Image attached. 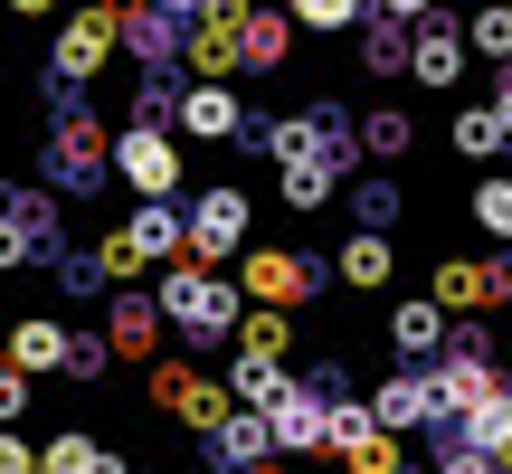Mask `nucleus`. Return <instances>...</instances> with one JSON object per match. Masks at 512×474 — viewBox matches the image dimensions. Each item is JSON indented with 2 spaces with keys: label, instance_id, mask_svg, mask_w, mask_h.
<instances>
[{
  "label": "nucleus",
  "instance_id": "1",
  "mask_svg": "<svg viewBox=\"0 0 512 474\" xmlns=\"http://www.w3.org/2000/svg\"><path fill=\"white\" fill-rule=\"evenodd\" d=\"M152 304H162V323L181 332V342H228L238 313H247V294L228 285V275H209V266H162Z\"/></svg>",
  "mask_w": 512,
  "mask_h": 474
},
{
  "label": "nucleus",
  "instance_id": "2",
  "mask_svg": "<svg viewBox=\"0 0 512 474\" xmlns=\"http://www.w3.org/2000/svg\"><path fill=\"white\" fill-rule=\"evenodd\" d=\"M105 171H114V143H105V124L76 105V86H67V114H57V133H48V181L67 190V200H86Z\"/></svg>",
  "mask_w": 512,
  "mask_h": 474
},
{
  "label": "nucleus",
  "instance_id": "3",
  "mask_svg": "<svg viewBox=\"0 0 512 474\" xmlns=\"http://www.w3.org/2000/svg\"><path fill=\"white\" fill-rule=\"evenodd\" d=\"M114 181H133V200H171L181 190V152L152 124H133V133H114Z\"/></svg>",
  "mask_w": 512,
  "mask_h": 474
},
{
  "label": "nucleus",
  "instance_id": "4",
  "mask_svg": "<svg viewBox=\"0 0 512 474\" xmlns=\"http://www.w3.org/2000/svg\"><path fill=\"white\" fill-rule=\"evenodd\" d=\"M114 38H124V29H114L105 10H76L67 29H57V48H48V86H86V76L114 57Z\"/></svg>",
  "mask_w": 512,
  "mask_h": 474
},
{
  "label": "nucleus",
  "instance_id": "5",
  "mask_svg": "<svg viewBox=\"0 0 512 474\" xmlns=\"http://www.w3.org/2000/svg\"><path fill=\"white\" fill-rule=\"evenodd\" d=\"M181 237H190V256H200V266L238 256V247H247V190H209V200H190Z\"/></svg>",
  "mask_w": 512,
  "mask_h": 474
},
{
  "label": "nucleus",
  "instance_id": "6",
  "mask_svg": "<svg viewBox=\"0 0 512 474\" xmlns=\"http://www.w3.org/2000/svg\"><path fill=\"white\" fill-rule=\"evenodd\" d=\"M266 437L275 446H285V456H313V446H323L332 437V399H323V389H275V399H266Z\"/></svg>",
  "mask_w": 512,
  "mask_h": 474
},
{
  "label": "nucleus",
  "instance_id": "7",
  "mask_svg": "<svg viewBox=\"0 0 512 474\" xmlns=\"http://www.w3.org/2000/svg\"><path fill=\"white\" fill-rule=\"evenodd\" d=\"M332 456H342V474H399V437H389L370 408H332Z\"/></svg>",
  "mask_w": 512,
  "mask_h": 474
},
{
  "label": "nucleus",
  "instance_id": "8",
  "mask_svg": "<svg viewBox=\"0 0 512 474\" xmlns=\"http://www.w3.org/2000/svg\"><path fill=\"white\" fill-rule=\"evenodd\" d=\"M162 304H152V294H114L105 304V351L114 361H152V351H162Z\"/></svg>",
  "mask_w": 512,
  "mask_h": 474
},
{
  "label": "nucleus",
  "instance_id": "9",
  "mask_svg": "<svg viewBox=\"0 0 512 474\" xmlns=\"http://www.w3.org/2000/svg\"><path fill=\"white\" fill-rule=\"evenodd\" d=\"M238 294H256V304H304V294H313V266L294 247H247V285Z\"/></svg>",
  "mask_w": 512,
  "mask_h": 474
},
{
  "label": "nucleus",
  "instance_id": "10",
  "mask_svg": "<svg viewBox=\"0 0 512 474\" xmlns=\"http://www.w3.org/2000/svg\"><path fill=\"white\" fill-rule=\"evenodd\" d=\"M370 418H380L389 437H408V427H427V418H437V380H427V370H399V380H389L380 399H370Z\"/></svg>",
  "mask_w": 512,
  "mask_h": 474
},
{
  "label": "nucleus",
  "instance_id": "11",
  "mask_svg": "<svg viewBox=\"0 0 512 474\" xmlns=\"http://www.w3.org/2000/svg\"><path fill=\"white\" fill-rule=\"evenodd\" d=\"M238 124H247V105H238V95L219 86V76H200V86L181 95V133H200V143H228Z\"/></svg>",
  "mask_w": 512,
  "mask_h": 474
},
{
  "label": "nucleus",
  "instance_id": "12",
  "mask_svg": "<svg viewBox=\"0 0 512 474\" xmlns=\"http://www.w3.org/2000/svg\"><path fill=\"white\" fill-rule=\"evenodd\" d=\"M10 370H67V323H57V313H19L10 323Z\"/></svg>",
  "mask_w": 512,
  "mask_h": 474
},
{
  "label": "nucleus",
  "instance_id": "13",
  "mask_svg": "<svg viewBox=\"0 0 512 474\" xmlns=\"http://www.w3.org/2000/svg\"><path fill=\"white\" fill-rule=\"evenodd\" d=\"M389 342H399V361H427V351H446V304H437V294H408V304L389 313Z\"/></svg>",
  "mask_w": 512,
  "mask_h": 474
},
{
  "label": "nucleus",
  "instance_id": "14",
  "mask_svg": "<svg viewBox=\"0 0 512 474\" xmlns=\"http://www.w3.org/2000/svg\"><path fill=\"white\" fill-rule=\"evenodd\" d=\"M133 247H143V266H171V256H190V237H181V209L171 200H133Z\"/></svg>",
  "mask_w": 512,
  "mask_h": 474
},
{
  "label": "nucleus",
  "instance_id": "15",
  "mask_svg": "<svg viewBox=\"0 0 512 474\" xmlns=\"http://www.w3.org/2000/svg\"><path fill=\"white\" fill-rule=\"evenodd\" d=\"M484 399H494V361H484V351H456V361L437 370V408H456V418H475Z\"/></svg>",
  "mask_w": 512,
  "mask_h": 474
},
{
  "label": "nucleus",
  "instance_id": "16",
  "mask_svg": "<svg viewBox=\"0 0 512 474\" xmlns=\"http://www.w3.org/2000/svg\"><path fill=\"white\" fill-rule=\"evenodd\" d=\"M408 67H418V86H437V95H446V86L465 76V38L427 19V29H418V48H408Z\"/></svg>",
  "mask_w": 512,
  "mask_h": 474
},
{
  "label": "nucleus",
  "instance_id": "17",
  "mask_svg": "<svg viewBox=\"0 0 512 474\" xmlns=\"http://www.w3.org/2000/svg\"><path fill=\"white\" fill-rule=\"evenodd\" d=\"M275 389H285V351H247V342H238V370H228V399L266 408Z\"/></svg>",
  "mask_w": 512,
  "mask_h": 474
},
{
  "label": "nucleus",
  "instance_id": "18",
  "mask_svg": "<svg viewBox=\"0 0 512 474\" xmlns=\"http://www.w3.org/2000/svg\"><path fill=\"white\" fill-rule=\"evenodd\" d=\"M209 446H219L228 465H256V456L275 446V437H266V408H228V418L209 427Z\"/></svg>",
  "mask_w": 512,
  "mask_h": 474
},
{
  "label": "nucleus",
  "instance_id": "19",
  "mask_svg": "<svg viewBox=\"0 0 512 474\" xmlns=\"http://www.w3.org/2000/svg\"><path fill=\"white\" fill-rule=\"evenodd\" d=\"M389 266H399V256H389V237L380 228H351V247H342V285H389Z\"/></svg>",
  "mask_w": 512,
  "mask_h": 474
},
{
  "label": "nucleus",
  "instance_id": "20",
  "mask_svg": "<svg viewBox=\"0 0 512 474\" xmlns=\"http://www.w3.org/2000/svg\"><path fill=\"white\" fill-rule=\"evenodd\" d=\"M437 304H446V313L494 304V266H465V256H456V266H437Z\"/></svg>",
  "mask_w": 512,
  "mask_h": 474
},
{
  "label": "nucleus",
  "instance_id": "21",
  "mask_svg": "<svg viewBox=\"0 0 512 474\" xmlns=\"http://www.w3.org/2000/svg\"><path fill=\"white\" fill-rule=\"evenodd\" d=\"M465 48H475V57H503V67H512V0H494V10H475Z\"/></svg>",
  "mask_w": 512,
  "mask_h": 474
},
{
  "label": "nucleus",
  "instance_id": "22",
  "mask_svg": "<svg viewBox=\"0 0 512 474\" xmlns=\"http://www.w3.org/2000/svg\"><path fill=\"white\" fill-rule=\"evenodd\" d=\"M86 465H95V437H76V427H57L38 446V474H86Z\"/></svg>",
  "mask_w": 512,
  "mask_h": 474
},
{
  "label": "nucleus",
  "instance_id": "23",
  "mask_svg": "<svg viewBox=\"0 0 512 474\" xmlns=\"http://www.w3.org/2000/svg\"><path fill=\"white\" fill-rule=\"evenodd\" d=\"M361 143L380 152V162H399V152H408V114H399V105H380V114H361Z\"/></svg>",
  "mask_w": 512,
  "mask_h": 474
},
{
  "label": "nucleus",
  "instance_id": "24",
  "mask_svg": "<svg viewBox=\"0 0 512 474\" xmlns=\"http://www.w3.org/2000/svg\"><path fill=\"white\" fill-rule=\"evenodd\" d=\"M456 152H465V162H484V152H503V124H494V105L456 114Z\"/></svg>",
  "mask_w": 512,
  "mask_h": 474
},
{
  "label": "nucleus",
  "instance_id": "25",
  "mask_svg": "<svg viewBox=\"0 0 512 474\" xmlns=\"http://www.w3.org/2000/svg\"><path fill=\"white\" fill-rule=\"evenodd\" d=\"M475 228L484 237H512V181H475Z\"/></svg>",
  "mask_w": 512,
  "mask_h": 474
},
{
  "label": "nucleus",
  "instance_id": "26",
  "mask_svg": "<svg viewBox=\"0 0 512 474\" xmlns=\"http://www.w3.org/2000/svg\"><path fill=\"white\" fill-rule=\"evenodd\" d=\"M285 200H294V209H323V200H332V162H294V171H285Z\"/></svg>",
  "mask_w": 512,
  "mask_h": 474
},
{
  "label": "nucleus",
  "instance_id": "27",
  "mask_svg": "<svg viewBox=\"0 0 512 474\" xmlns=\"http://www.w3.org/2000/svg\"><path fill=\"white\" fill-rule=\"evenodd\" d=\"M294 19H304V29H351V10H361V0H285Z\"/></svg>",
  "mask_w": 512,
  "mask_h": 474
},
{
  "label": "nucleus",
  "instance_id": "28",
  "mask_svg": "<svg viewBox=\"0 0 512 474\" xmlns=\"http://www.w3.org/2000/svg\"><path fill=\"white\" fill-rule=\"evenodd\" d=\"M19 418H29V370L0 361V427H19Z\"/></svg>",
  "mask_w": 512,
  "mask_h": 474
},
{
  "label": "nucleus",
  "instance_id": "29",
  "mask_svg": "<svg viewBox=\"0 0 512 474\" xmlns=\"http://www.w3.org/2000/svg\"><path fill=\"white\" fill-rule=\"evenodd\" d=\"M95 266H105V275H143V247H133V237H124V228H114V237H105V247H95Z\"/></svg>",
  "mask_w": 512,
  "mask_h": 474
},
{
  "label": "nucleus",
  "instance_id": "30",
  "mask_svg": "<svg viewBox=\"0 0 512 474\" xmlns=\"http://www.w3.org/2000/svg\"><path fill=\"white\" fill-rule=\"evenodd\" d=\"M114 351L105 342H86V332H67V380H95V370H105Z\"/></svg>",
  "mask_w": 512,
  "mask_h": 474
},
{
  "label": "nucleus",
  "instance_id": "31",
  "mask_svg": "<svg viewBox=\"0 0 512 474\" xmlns=\"http://www.w3.org/2000/svg\"><path fill=\"white\" fill-rule=\"evenodd\" d=\"M361 219H370V228H389V219H399V190L370 181V190H361Z\"/></svg>",
  "mask_w": 512,
  "mask_h": 474
},
{
  "label": "nucleus",
  "instance_id": "32",
  "mask_svg": "<svg viewBox=\"0 0 512 474\" xmlns=\"http://www.w3.org/2000/svg\"><path fill=\"white\" fill-rule=\"evenodd\" d=\"M0 474H38V446L10 437V427H0Z\"/></svg>",
  "mask_w": 512,
  "mask_h": 474
},
{
  "label": "nucleus",
  "instance_id": "33",
  "mask_svg": "<svg viewBox=\"0 0 512 474\" xmlns=\"http://www.w3.org/2000/svg\"><path fill=\"white\" fill-rule=\"evenodd\" d=\"M446 474H503V465L484 456V446H465V456H446Z\"/></svg>",
  "mask_w": 512,
  "mask_h": 474
},
{
  "label": "nucleus",
  "instance_id": "34",
  "mask_svg": "<svg viewBox=\"0 0 512 474\" xmlns=\"http://www.w3.org/2000/svg\"><path fill=\"white\" fill-rule=\"evenodd\" d=\"M494 124H503V143H512V67H503V86H494Z\"/></svg>",
  "mask_w": 512,
  "mask_h": 474
},
{
  "label": "nucleus",
  "instance_id": "35",
  "mask_svg": "<svg viewBox=\"0 0 512 474\" xmlns=\"http://www.w3.org/2000/svg\"><path fill=\"white\" fill-rule=\"evenodd\" d=\"M380 10H389V19H427L437 0H380Z\"/></svg>",
  "mask_w": 512,
  "mask_h": 474
},
{
  "label": "nucleus",
  "instance_id": "36",
  "mask_svg": "<svg viewBox=\"0 0 512 474\" xmlns=\"http://www.w3.org/2000/svg\"><path fill=\"white\" fill-rule=\"evenodd\" d=\"M152 10H171V19H200V10H209V0H152Z\"/></svg>",
  "mask_w": 512,
  "mask_h": 474
},
{
  "label": "nucleus",
  "instance_id": "37",
  "mask_svg": "<svg viewBox=\"0 0 512 474\" xmlns=\"http://www.w3.org/2000/svg\"><path fill=\"white\" fill-rule=\"evenodd\" d=\"M10 10H19V19H48V10H57V0H10Z\"/></svg>",
  "mask_w": 512,
  "mask_h": 474
},
{
  "label": "nucleus",
  "instance_id": "38",
  "mask_svg": "<svg viewBox=\"0 0 512 474\" xmlns=\"http://www.w3.org/2000/svg\"><path fill=\"white\" fill-rule=\"evenodd\" d=\"M238 474H285V465H266V456H256V465H238Z\"/></svg>",
  "mask_w": 512,
  "mask_h": 474
},
{
  "label": "nucleus",
  "instance_id": "39",
  "mask_svg": "<svg viewBox=\"0 0 512 474\" xmlns=\"http://www.w3.org/2000/svg\"><path fill=\"white\" fill-rule=\"evenodd\" d=\"M200 474H209V465H200Z\"/></svg>",
  "mask_w": 512,
  "mask_h": 474
}]
</instances>
